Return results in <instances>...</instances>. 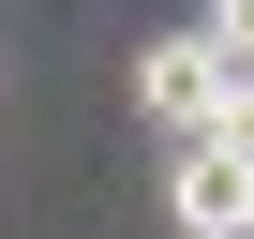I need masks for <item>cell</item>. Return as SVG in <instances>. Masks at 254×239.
<instances>
[{
	"instance_id": "obj_3",
	"label": "cell",
	"mask_w": 254,
	"mask_h": 239,
	"mask_svg": "<svg viewBox=\"0 0 254 239\" xmlns=\"http://www.w3.org/2000/svg\"><path fill=\"white\" fill-rule=\"evenodd\" d=\"M209 45H224V75H254V0H209Z\"/></svg>"
},
{
	"instance_id": "obj_2",
	"label": "cell",
	"mask_w": 254,
	"mask_h": 239,
	"mask_svg": "<svg viewBox=\"0 0 254 239\" xmlns=\"http://www.w3.org/2000/svg\"><path fill=\"white\" fill-rule=\"evenodd\" d=\"M165 224H180V239H254V150L180 135V150H165Z\"/></svg>"
},
{
	"instance_id": "obj_1",
	"label": "cell",
	"mask_w": 254,
	"mask_h": 239,
	"mask_svg": "<svg viewBox=\"0 0 254 239\" xmlns=\"http://www.w3.org/2000/svg\"><path fill=\"white\" fill-rule=\"evenodd\" d=\"M209 105H224V45L209 30H150L135 45V120L180 150V135H209Z\"/></svg>"
}]
</instances>
